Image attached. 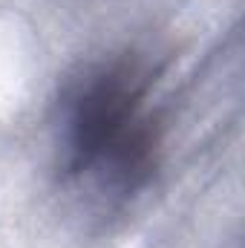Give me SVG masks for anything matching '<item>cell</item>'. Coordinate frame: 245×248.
Returning <instances> with one entry per match:
<instances>
[{"label":"cell","instance_id":"1","mask_svg":"<svg viewBox=\"0 0 245 248\" xmlns=\"http://www.w3.org/2000/svg\"><path fill=\"white\" fill-rule=\"evenodd\" d=\"M58 170L90 208L122 211L153 185L165 156L156 69L136 52L81 66L58 101Z\"/></svg>","mask_w":245,"mask_h":248}]
</instances>
